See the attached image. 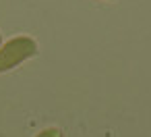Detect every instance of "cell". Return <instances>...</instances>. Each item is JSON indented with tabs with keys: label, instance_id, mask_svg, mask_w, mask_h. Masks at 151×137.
I'll use <instances>...</instances> for the list:
<instances>
[{
	"label": "cell",
	"instance_id": "obj_1",
	"mask_svg": "<svg viewBox=\"0 0 151 137\" xmlns=\"http://www.w3.org/2000/svg\"><path fill=\"white\" fill-rule=\"evenodd\" d=\"M37 54V42L29 36H19L0 46V73L13 71Z\"/></svg>",
	"mask_w": 151,
	"mask_h": 137
},
{
	"label": "cell",
	"instance_id": "obj_2",
	"mask_svg": "<svg viewBox=\"0 0 151 137\" xmlns=\"http://www.w3.org/2000/svg\"><path fill=\"white\" fill-rule=\"evenodd\" d=\"M35 137H64V135H62V131H60L58 127H46V129H42Z\"/></svg>",
	"mask_w": 151,
	"mask_h": 137
},
{
	"label": "cell",
	"instance_id": "obj_3",
	"mask_svg": "<svg viewBox=\"0 0 151 137\" xmlns=\"http://www.w3.org/2000/svg\"><path fill=\"white\" fill-rule=\"evenodd\" d=\"M0 46H2V33H0Z\"/></svg>",
	"mask_w": 151,
	"mask_h": 137
}]
</instances>
